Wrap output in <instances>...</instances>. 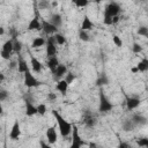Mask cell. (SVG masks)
<instances>
[{
    "label": "cell",
    "instance_id": "cell-1",
    "mask_svg": "<svg viewBox=\"0 0 148 148\" xmlns=\"http://www.w3.org/2000/svg\"><path fill=\"white\" fill-rule=\"evenodd\" d=\"M52 112V116L56 118V121H57V124H58V127H59V132H60V135L64 138V139H66V138H68L69 136V134L72 133V131H73V126L71 125V123H68L58 111H56V110H52L51 111Z\"/></svg>",
    "mask_w": 148,
    "mask_h": 148
},
{
    "label": "cell",
    "instance_id": "cell-2",
    "mask_svg": "<svg viewBox=\"0 0 148 148\" xmlns=\"http://www.w3.org/2000/svg\"><path fill=\"white\" fill-rule=\"evenodd\" d=\"M98 97H99V103H98V111L101 113H108L113 109V104L110 102V99L106 97V95L104 94L103 89H99L98 92Z\"/></svg>",
    "mask_w": 148,
    "mask_h": 148
},
{
    "label": "cell",
    "instance_id": "cell-3",
    "mask_svg": "<svg viewBox=\"0 0 148 148\" xmlns=\"http://www.w3.org/2000/svg\"><path fill=\"white\" fill-rule=\"evenodd\" d=\"M84 145H88V143L83 139H81V136L79 134V128L76 125H74L73 131H72V143H71L69 148H81Z\"/></svg>",
    "mask_w": 148,
    "mask_h": 148
},
{
    "label": "cell",
    "instance_id": "cell-4",
    "mask_svg": "<svg viewBox=\"0 0 148 148\" xmlns=\"http://www.w3.org/2000/svg\"><path fill=\"white\" fill-rule=\"evenodd\" d=\"M40 84H42V82L38 79H36L31 74L30 71L24 73V86L25 87H28V88H36V87H39Z\"/></svg>",
    "mask_w": 148,
    "mask_h": 148
},
{
    "label": "cell",
    "instance_id": "cell-5",
    "mask_svg": "<svg viewBox=\"0 0 148 148\" xmlns=\"http://www.w3.org/2000/svg\"><path fill=\"white\" fill-rule=\"evenodd\" d=\"M120 12V6L117 3V2H110L105 9H104V16H109V17H116L118 16Z\"/></svg>",
    "mask_w": 148,
    "mask_h": 148
},
{
    "label": "cell",
    "instance_id": "cell-6",
    "mask_svg": "<svg viewBox=\"0 0 148 148\" xmlns=\"http://www.w3.org/2000/svg\"><path fill=\"white\" fill-rule=\"evenodd\" d=\"M82 123L87 126V127H94L97 124V118L96 116L90 112V111H84L82 114Z\"/></svg>",
    "mask_w": 148,
    "mask_h": 148
},
{
    "label": "cell",
    "instance_id": "cell-7",
    "mask_svg": "<svg viewBox=\"0 0 148 148\" xmlns=\"http://www.w3.org/2000/svg\"><path fill=\"white\" fill-rule=\"evenodd\" d=\"M56 44H57V42H56L53 36L47 38V40H46V56L49 58L57 56V46H56Z\"/></svg>",
    "mask_w": 148,
    "mask_h": 148
},
{
    "label": "cell",
    "instance_id": "cell-8",
    "mask_svg": "<svg viewBox=\"0 0 148 148\" xmlns=\"http://www.w3.org/2000/svg\"><path fill=\"white\" fill-rule=\"evenodd\" d=\"M27 29L30 30V31H40V30H43V24L39 21V17H38V10H36V16L34 18H31V21L28 23Z\"/></svg>",
    "mask_w": 148,
    "mask_h": 148
},
{
    "label": "cell",
    "instance_id": "cell-9",
    "mask_svg": "<svg viewBox=\"0 0 148 148\" xmlns=\"http://www.w3.org/2000/svg\"><path fill=\"white\" fill-rule=\"evenodd\" d=\"M125 101H126V108L127 110H134L136 109L140 104H141V99L138 98V97H133V96H128V95H125Z\"/></svg>",
    "mask_w": 148,
    "mask_h": 148
},
{
    "label": "cell",
    "instance_id": "cell-10",
    "mask_svg": "<svg viewBox=\"0 0 148 148\" xmlns=\"http://www.w3.org/2000/svg\"><path fill=\"white\" fill-rule=\"evenodd\" d=\"M24 105H25V114H27V116L31 117V116L38 113L37 106H35V105L32 104V101L29 99V97H27V96H25V98H24Z\"/></svg>",
    "mask_w": 148,
    "mask_h": 148
},
{
    "label": "cell",
    "instance_id": "cell-11",
    "mask_svg": "<svg viewBox=\"0 0 148 148\" xmlns=\"http://www.w3.org/2000/svg\"><path fill=\"white\" fill-rule=\"evenodd\" d=\"M46 139H47V142L50 145H53L58 141V134H57V131H56V127L54 126H50L46 128Z\"/></svg>",
    "mask_w": 148,
    "mask_h": 148
},
{
    "label": "cell",
    "instance_id": "cell-12",
    "mask_svg": "<svg viewBox=\"0 0 148 148\" xmlns=\"http://www.w3.org/2000/svg\"><path fill=\"white\" fill-rule=\"evenodd\" d=\"M20 136H21L20 123H18V120H15L14 124H13V126H12V130H10V133H9V138L12 140H17Z\"/></svg>",
    "mask_w": 148,
    "mask_h": 148
},
{
    "label": "cell",
    "instance_id": "cell-13",
    "mask_svg": "<svg viewBox=\"0 0 148 148\" xmlns=\"http://www.w3.org/2000/svg\"><path fill=\"white\" fill-rule=\"evenodd\" d=\"M67 73H68V72H67V67H66V65H64V64H59V66L57 67L56 72L53 73V79L60 81V79H61L62 76H65Z\"/></svg>",
    "mask_w": 148,
    "mask_h": 148
},
{
    "label": "cell",
    "instance_id": "cell-14",
    "mask_svg": "<svg viewBox=\"0 0 148 148\" xmlns=\"http://www.w3.org/2000/svg\"><path fill=\"white\" fill-rule=\"evenodd\" d=\"M132 121L134 123L135 126H143L148 123V119L142 114V113H135L132 116Z\"/></svg>",
    "mask_w": 148,
    "mask_h": 148
},
{
    "label": "cell",
    "instance_id": "cell-15",
    "mask_svg": "<svg viewBox=\"0 0 148 148\" xmlns=\"http://www.w3.org/2000/svg\"><path fill=\"white\" fill-rule=\"evenodd\" d=\"M43 24V31L46 34V35H51V34H58V28L54 27L51 22H47V21H43L42 22Z\"/></svg>",
    "mask_w": 148,
    "mask_h": 148
},
{
    "label": "cell",
    "instance_id": "cell-16",
    "mask_svg": "<svg viewBox=\"0 0 148 148\" xmlns=\"http://www.w3.org/2000/svg\"><path fill=\"white\" fill-rule=\"evenodd\" d=\"M30 54V62H31V67H32V71L35 72V73H39L40 71H42V68H43V65H42V62L32 54V53H29Z\"/></svg>",
    "mask_w": 148,
    "mask_h": 148
},
{
    "label": "cell",
    "instance_id": "cell-17",
    "mask_svg": "<svg viewBox=\"0 0 148 148\" xmlns=\"http://www.w3.org/2000/svg\"><path fill=\"white\" fill-rule=\"evenodd\" d=\"M94 28V23L89 18L88 15H84L83 16V20H82V23H81V30H84V31H89Z\"/></svg>",
    "mask_w": 148,
    "mask_h": 148
},
{
    "label": "cell",
    "instance_id": "cell-18",
    "mask_svg": "<svg viewBox=\"0 0 148 148\" xmlns=\"http://www.w3.org/2000/svg\"><path fill=\"white\" fill-rule=\"evenodd\" d=\"M59 64H60V62H59L57 56L49 58V60H47V67H49V69L52 72V74L56 72V69H57V67L59 66Z\"/></svg>",
    "mask_w": 148,
    "mask_h": 148
},
{
    "label": "cell",
    "instance_id": "cell-19",
    "mask_svg": "<svg viewBox=\"0 0 148 148\" xmlns=\"http://www.w3.org/2000/svg\"><path fill=\"white\" fill-rule=\"evenodd\" d=\"M1 51H3V52H7V53H10V54H12V52L14 51V40H13L12 38H10V39H8V40H6V42L3 43V45H2Z\"/></svg>",
    "mask_w": 148,
    "mask_h": 148
},
{
    "label": "cell",
    "instance_id": "cell-20",
    "mask_svg": "<svg viewBox=\"0 0 148 148\" xmlns=\"http://www.w3.org/2000/svg\"><path fill=\"white\" fill-rule=\"evenodd\" d=\"M50 22H51L54 27L60 28V27H61V24H62L61 15H60V14H52V15H51V20H50Z\"/></svg>",
    "mask_w": 148,
    "mask_h": 148
},
{
    "label": "cell",
    "instance_id": "cell-21",
    "mask_svg": "<svg viewBox=\"0 0 148 148\" xmlns=\"http://www.w3.org/2000/svg\"><path fill=\"white\" fill-rule=\"evenodd\" d=\"M108 83H109V77L105 73H102L96 80V86L97 87H103V86H106Z\"/></svg>",
    "mask_w": 148,
    "mask_h": 148
},
{
    "label": "cell",
    "instance_id": "cell-22",
    "mask_svg": "<svg viewBox=\"0 0 148 148\" xmlns=\"http://www.w3.org/2000/svg\"><path fill=\"white\" fill-rule=\"evenodd\" d=\"M68 86H69V84H68L65 80H60V81H58V83H57V90L60 91L62 95H66L67 89H68Z\"/></svg>",
    "mask_w": 148,
    "mask_h": 148
},
{
    "label": "cell",
    "instance_id": "cell-23",
    "mask_svg": "<svg viewBox=\"0 0 148 148\" xmlns=\"http://www.w3.org/2000/svg\"><path fill=\"white\" fill-rule=\"evenodd\" d=\"M134 127H135V125H134V123L132 121V119H125V120L123 121V130H124L125 132L133 131Z\"/></svg>",
    "mask_w": 148,
    "mask_h": 148
},
{
    "label": "cell",
    "instance_id": "cell-24",
    "mask_svg": "<svg viewBox=\"0 0 148 148\" xmlns=\"http://www.w3.org/2000/svg\"><path fill=\"white\" fill-rule=\"evenodd\" d=\"M136 68H138V72H147L148 71V59L143 58L141 61H139L136 65Z\"/></svg>",
    "mask_w": 148,
    "mask_h": 148
},
{
    "label": "cell",
    "instance_id": "cell-25",
    "mask_svg": "<svg viewBox=\"0 0 148 148\" xmlns=\"http://www.w3.org/2000/svg\"><path fill=\"white\" fill-rule=\"evenodd\" d=\"M45 44V39L42 38V37H35L32 39V43H31V47L32 49H37V47H40Z\"/></svg>",
    "mask_w": 148,
    "mask_h": 148
},
{
    "label": "cell",
    "instance_id": "cell-26",
    "mask_svg": "<svg viewBox=\"0 0 148 148\" xmlns=\"http://www.w3.org/2000/svg\"><path fill=\"white\" fill-rule=\"evenodd\" d=\"M17 71H18L20 73H25V72L29 71L28 64H27L25 60H23V59H20V60H18V62H17Z\"/></svg>",
    "mask_w": 148,
    "mask_h": 148
},
{
    "label": "cell",
    "instance_id": "cell-27",
    "mask_svg": "<svg viewBox=\"0 0 148 148\" xmlns=\"http://www.w3.org/2000/svg\"><path fill=\"white\" fill-rule=\"evenodd\" d=\"M79 38H80L82 42H89V40H90V37H89L88 32L84 31V30H81V29H80V31H79Z\"/></svg>",
    "mask_w": 148,
    "mask_h": 148
},
{
    "label": "cell",
    "instance_id": "cell-28",
    "mask_svg": "<svg viewBox=\"0 0 148 148\" xmlns=\"http://www.w3.org/2000/svg\"><path fill=\"white\" fill-rule=\"evenodd\" d=\"M53 37H54V39H56L57 44H59V45H62V44H65V43H66V38H65V36H64V35H61V34H56Z\"/></svg>",
    "mask_w": 148,
    "mask_h": 148
},
{
    "label": "cell",
    "instance_id": "cell-29",
    "mask_svg": "<svg viewBox=\"0 0 148 148\" xmlns=\"http://www.w3.org/2000/svg\"><path fill=\"white\" fill-rule=\"evenodd\" d=\"M13 40H14V52L20 53L22 50V43L18 39H13Z\"/></svg>",
    "mask_w": 148,
    "mask_h": 148
},
{
    "label": "cell",
    "instance_id": "cell-30",
    "mask_svg": "<svg viewBox=\"0 0 148 148\" xmlns=\"http://www.w3.org/2000/svg\"><path fill=\"white\" fill-rule=\"evenodd\" d=\"M46 105L45 104H43V103H40V104H38L37 105V111H38V114H40V116H45V113H46Z\"/></svg>",
    "mask_w": 148,
    "mask_h": 148
},
{
    "label": "cell",
    "instance_id": "cell-31",
    "mask_svg": "<svg viewBox=\"0 0 148 148\" xmlns=\"http://www.w3.org/2000/svg\"><path fill=\"white\" fill-rule=\"evenodd\" d=\"M75 77H76V76H75V75H74L73 73L68 72V73H67L66 75H65V79H64V80H65V81H66V82H67L68 84H71V83H72V82H73V81L75 80Z\"/></svg>",
    "mask_w": 148,
    "mask_h": 148
},
{
    "label": "cell",
    "instance_id": "cell-32",
    "mask_svg": "<svg viewBox=\"0 0 148 148\" xmlns=\"http://www.w3.org/2000/svg\"><path fill=\"white\" fill-rule=\"evenodd\" d=\"M138 35H140V36H147V34H148V27H145V25H141V27H139L138 28Z\"/></svg>",
    "mask_w": 148,
    "mask_h": 148
},
{
    "label": "cell",
    "instance_id": "cell-33",
    "mask_svg": "<svg viewBox=\"0 0 148 148\" xmlns=\"http://www.w3.org/2000/svg\"><path fill=\"white\" fill-rule=\"evenodd\" d=\"M112 40H113V43H114V45H116L117 47H121V46H123V40H121V38H120L119 36L113 35Z\"/></svg>",
    "mask_w": 148,
    "mask_h": 148
},
{
    "label": "cell",
    "instance_id": "cell-34",
    "mask_svg": "<svg viewBox=\"0 0 148 148\" xmlns=\"http://www.w3.org/2000/svg\"><path fill=\"white\" fill-rule=\"evenodd\" d=\"M142 46L139 44V43H133V46H132V51H133V53H141L142 52Z\"/></svg>",
    "mask_w": 148,
    "mask_h": 148
},
{
    "label": "cell",
    "instance_id": "cell-35",
    "mask_svg": "<svg viewBox=\"0 0 148 148\" xmlns=\"http://www.w3.org/2000/svg\"><path fill=\"white\" fill-rule=\"evenodd\" d=\"M136 143H138V146L146 148L148 146V138H140V139L136 140Z\"/></svg>",
    "mask_w": 148,
    "mask_h": 148
},
{
    "label": "cell",
    "instance_id": "cell-36",
    "mask_svg": "<svg viewBox=\"0 0 148 148\" xmlns=\"http://www.w3.org/2000/svg\"><path fill=\"white\" fill-rule=\"evenodd\" d=\"M73 3H74L76 7H81V8H83V7H86L89 2H88L87 0H75Z\"/></svg>",
    "mask_w": 148,
    "mask_h": 148
},
{
    "label": "cell",
    "instance_id": "cell-37",
    "mask_svg": "<svg viewBox=\"0 0 148 148\" xmlns=\"http://www.w3.org/2000/svg\"><path fill=\"white\" fill-rule=\"evenodd\" d=\"M8 92L5 90V89H1V91H0V101H5L7 97H8Z\"/></svg>",
    "mask_w": 148,
    "mask_h": 148
},
{
    "label": "cell",
    "instance_id": "cell-38",
    "mask_svg": "<svg viewBox=\"0 0 148 148\" xmlns=\"http://www.w3.org/2000/svg\"><path fill=\"white\" fill-rule=\"evenodd\" d=\"M104 24H106V25L113 24V18L112 17H109V16H104Z\"/></svg>",
    "mask_w": 148,
    "mask_h": 148
},
{
    "label": "cell",
    "instance_id": "cell-39",
    "mask_svg": "<svg viewBox=\"0 0 148 148\" xmlns=\"http://www.w3.org/2000/svg\"><path fill=\"white\" fill-rule=\"evenodd\" d=\"M47 99H49L50 102L56 101V99H57V94H56V92H49V94H47Z\"/></svg>",
    "mask_w": 148,
    "mask_h": 148
},
{
    "label": "cell",
    "instance_id": "cell-40",
    "mask_svg": "<svg viewBox=\"0 0 148 148\" xmlns=\"http://www.w3.org/2000/svg\"><path fill=\"white\" fill-rule=\"evenodd\" d=\"M1 57H2L5 60H9V59H10V53H7V52L1 51Z\"/></svg>",
    "mask_w": 148,
    "mask_h": 148
},
{
    "label": "cell",
    "instance_id": "cell-41",
    "mask_svg": "<svg viewBox=\"0 0 148 148\" xmlns=\"http://www.w3.org/2000/svg\"><path fill=\"white\" fill-rule=\"evenodd\" d=\"M39 145H40V148H51V146L49 143H46L44 140H40L39 141Z\"/></svg>",
    "mask_w": 148,
    "mask_h": 148
},
{
    "label": "cell",
    "instance_id": "cell-42",
    "mask_svg": "<svg viewBox=\"0 0 148 148\" xmlns=\"http://www.w3.org/2000/svg\"><path fill=\"white\" fill-rule=\"evenodd\" d=\"M118 148H132V146L128 145L127 142H120L119 146H118Z\"/></svg>",
    "mask_w": 148,
    "mask_h": 148
},
{
    "label": "cell",
    "instance_id": "cell-43",
    "mask_svg": "<svg viewBox=\"0 0 148 148\" xmlns=\"http://www.w3.org/2000/svg\"><path fill=\"white\" fill-rule=\"evenodd\" d=\"M88 146H89V148H102L101 146H98V145L95 143V142H89Z\"/></svg>",
    "mask_w": 148,
    "mask_h": 148
},
{
    "label": "cell",
    "instance_id": "cell-44",
    "mask_svg": "<svg viewBox=\"0 0 148 148\" xmlns=\"http://www.w3.org/2000/svg\"><path fill=\"white\" fill-rule=\"evenodd\" d=\"M40 6L42 7H47L49 6V2L47 1H43V2H40Z\"/></svg>",
    "mask_w": 148,
    "mask_h": 148
},
{
    "label": "cell",
    "instance_id": "cell-45",
    "mask_svg": "<svg viewBox=\"0 0 148 148\" xmlns=\"http://www.w3.org/2000/svg\"><path fill=\"white\" fill-rule=\"evenodd\" d=\"M118 20H119V17H118V16H116V17H113V23H116V22H118Z\"/></svg>",
    "mask_w": 148,
    "mask_h": 148
},
{
    "label": "cell",
    "instance_id": "cell-46",
    "mask_svg": "<svg viewBox=\"0 0 148 148\" xmlns=\"http://www.w3.org/2000/svg\"><path fill=\"white\" fill-rule=\"evenodd\" d=\"M3 34H5V30H3V28H0V35L2 36Z\"/></svg>",
    "mask_w": 148,
    "mask_h": 148
},
{
    "label": "cell",
    "instance_id": "cell-47",
    "mask_svg": "<svg viewBox=\"0 0 148 148\" xmlns=\"http://www.w3.org/2000/svg\"><path fill=\"white\" fill-rule=\"evenodd\" d=\"M132 72H133V73H138V68H136V67H133V68H132Z\"/></svg>",
    "mask_w": 148,
    "mask_h": 148
},
{
    "label": "cell",
    "instance_id": "cell-48",
    "mask_svg": "<svg viewBox=\"0 0 148 148\" xmlns=\"http://www.w3.org/2000/svg\"><path fill=\"white\" fill-rule=\"evenodd\" d=\"M3 79H5V76H3V74H1V76H0V80H1V81H2V80H3Z\"/></svg>",
    "mask_w": 148,
    "mask_h": 148
},
{
    "label": "cell",
    "instance_id": "cell-49",
    "mask_svg": "<svg viewBox=\"0 0 148 148\" xmlns=\"http://www.w3.org/2000/svg\"><path fill=\"white\" fill-rule=\"evenodd\" d=\"M146 37H147V38H148V34H147V36H146Z\"/></svg>",
    "mask_w": 148,
    "mask_h": 148
},
{
    "label": "cell",
    "instance_id": "cell-50",
    "mask_svg": "<svg viewBox=\"0 0 148 148\" xmlns=\"http://www.w3.org/2000/svg\"><path fill=\"white\" fill-rule=\"evenodd\" d=\"M146 148H148V146H147V147H146Z\"/></svg>",
    "mask_w": 148,
    "mask_h": 148
}]
</instances>
